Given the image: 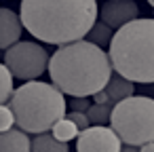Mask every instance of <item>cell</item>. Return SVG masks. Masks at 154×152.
<instances>
[{"instance_id":"cell-22","label":"cell","mask_w":154,"mask_h":152,"mask_svg":"<svg viewBox=\"0 0 154 152\" xmlns=\"http://www.w3.org/2000/svg\"><path fill=\"white\" fill-rule=\"evenodd\" d=\"M120 152H139V148H137V146H127V144H125Z\"/></svg>"},{"instance_id":"cell-1","label":"cell","mask_w":154,"mask_h":152,"mask_svg":"<svg viewBox=\"0 0 154 152\" xmlns=\"http://www.w3.org/2000/svg\"><path fill=\"white\" fill-rule=\"evenodd\" d=\"M19 17L23 28L47 45H72L85 40L97 23L93 0H23Z\"/></svg>"},{"instance_id":"cell-11","label":"cell","mask_w":154,"mask_h":152,"mask_svg":"<svg viewBox=\"0 0 154 152\" xmlns=\"http://www.w3.org/2000/svg\"><path fill=\"white\" fill-rule=\"evenodd\" d=\"M106 91H108V95H110V101L120 104V101L133 97L135 87H133V82H131L129 78L120 76L118 72H114L112 78H110V82H108V87H106Z\"/></svg>"},{"instance_id":"cell-3","label":"cell","mask_w":154,"mask_h":152,"mask_svg":"<svg viewBox=\"0 0 154 152\" xmlns=\"http://www.w3.org/2000/svg\"><path fill=\"white\" fill-rule=\"evenodd\" d=\"M108 55L114 72L131 82H154V19H135L114 32Z\"/></svg>"},{"instance_id":"cell-21","label":"cell","mask_w":154,"mask_h":152,"mask_svg":"<svg viewBox=\"0 0 154 152\" xmlns=\"http://www.w3.org/2000/svg\"><path fill=\"white\" fill-rule=\"evenodd\" d=\"M139 152H154V141H152V144H143V146H139Z\"/></svg>"},{"instance_id":"cell-8","label":"cell","mask_w":154,"mask_h":152,"mask_svg":"<svg viewBox=\"0 0 154 152\" xmlns=\"http://www.w3.org/2000/svg\"><path fill=\"white\" fill-rule=\"evenodd\" d=\"M139 15V7L131 0H112V2H106L99 11L101 23H106L112 30H120L122 26L135 21Z\"/></svg>"},{"instance_id":"cell-15","label":"cell","mask_w":154,"mask_h":152,"mask_svg":"<svg viewBox=\"0 0 154 152\" xmlns=\"http://www.w3.org/2000/svg\"><path fill=\"white\" fill-rule=\"evenodd\" d=\"M53 135L59 139V141H70V139H74V137H78L80 135V129L70 120V118H61L55 127H53Z\"/></svg>"},{"instance_id":"cell-17","label":"cell","mask_w":154,"mask_h":152,"mask_svg":"<svg viewBox=\"0 0 154 152\" xmlns=\"http://www.w3.org/2000/svg\"><path fill=\"white\" fill-rule=\"evenodd\" d=\"M0 127H2V133L5 131H11L13 129V123H17L15 120V114H13V110H11V106L9 104H2V108H0Z\"/></svg>"},{"instance_id":"cell-7","label":"cell","mask_w":154,"mask_h":152,"mask_svg":"<svg viewBox=\"0 0 154 152\" xmlns=\"http://www.w3.org/2000/svg\"><path fill=\"white\" fill-rule=\"evenodd\" d=\"M76 150L78 152H120L122 141L112 127L91 125L89 129L80 131L76 139Z\"/></svg>"},{"instance_id":"cell-19","label":"cell","mask_w":154,"mask_h":152,"mask_svg":"<svg viewBox=\"0 0 154 152\" xmlns=\"http://www.w3.org/2000/svg\"><path fill=\"white\" fill-rule=\"evenodd\" d=\"M68 106L72 108V112H89V108H91L93 104H89L87 97H72V99L68 101Z\"/></svg>"},{"instance_id":"cell-10","label":"cell","mask_w":154,"mask_h":152,"mask_svg":"<svg viewBox=\"0 0 154 152\" xmlns=\"http://www.w3.org/2000/svg\"><path fill=\"white\" fill-rule=\"evenodd\" d=\"M0 152H32V141L26 131L11 129L0 135Z\"/></svg>"},{"instance_id":"cell-4","label":"cell","mask_w":154,"mask_h":152,"mask_svg":"<svg viewBox=\"0 0 154 152\" xmlns=\"http://www.w3.org/2000/svg\"><path fill=\"white\" fill-rule=\"evenodd\" d=\"M15 125L26 133H49L61 118H66V97L63 93L49 82L30 80L15 89L9 101Z\"/></svg>"},{"instance_id":"cell-6","label":"cell","mask_w":154,"mask_h":152,"mask_svg":"<svg viewBox=\"0 0 154 152\" xmlns=\"http://www.w3.org/2000/svg\"><path fill=\"white\" fill-rule=\"evenodd\" d=\"M49 61L51 57L47 55V51L40 45L28 42V40L17 42L9 51H5V66L13 72L15 78L28 80V82L45 74L49 70Z\"/></svg>"},{"instance_id":"cell-2","label":"cell","mask_w":154,"mask_h":152,"mask_svg":"<svg viewBox=\"0 0 154 152\" xmlns=\"http://www.w3.org/2000/svg\"><path fill=\"white\" fill-rule=\"evenodd\" d=\"M110 55L89 40L59 47L49 61L53 85L72 97H89L103 91L112 78Z\"/></svg>"},{"instance_id":"cell-18","label":"cell","mask_w":154,"mask_h":152,"mask_svg":"<svg viewBox=\"0 0 154 152\" xmlns=\"http://www.w3.org/2000/svg\"><path fill=\"white\" fill-rule=\"evenodd\" d=\"M66 118H70L80 131H85V129H89L91 127V120H89V116H87V112H68L66 114Z\"/></svg>"},{"instance_id":"cell-9","label":"cell","mask_w":154,"mask_h":152,"mask_svg":"<svg viewBox=\"0 0 154 152\" xmlns=\"http://www.w3.org/2000/svg\"><path fill=\"white\" fill-rule=\"evenodd\" d=\"M21 28L23 21L17 13H13L11 9L0 11V47H2V51H9L13 45L19 42Z\"/></svg>"},{"instance_id":"cell-14","label":"cell","mask_w":154,"mask_h":152,"mask_svg":"<svg viewBox=\"0 0 154 152\" xmlns=\"http://www.w3.org/2000/svg\"><path fill=\"white\" fill-rule=\"evenodd\" d=\"M112 110H114V101L110 104H93L87 112L91 125H99V127H106V123H110L112 118Z\"/></svg>"},{"instance_id":"cell-12","label":"cell","mask_w":154,"mask_h":152,"mask_svg":"<svg viewBox=\"0 0 154 152\" xmlns=\"http://www.w3.org/2000/svg\"><path fill=\"white\" fill-rule=\"evenodd\" d=\"M32 152H70L66 141H59L55 135L38 133L32 137Z\"/></svg>"},{"instance_id":"cell-13","label":"cell","mask_w":154,"mask_h":152,"mask_svg":"<svg viewBox=\"0 0 154 152\" xmlns=\"http://www.w3.org/2000/svg\"><path fill=\"white\" fill-rule=\"evenodd\" d=\"M112 38H114V32H112V28H108L106 23L97 21V23L93 26V30L87 34V38H85V40H89V42L97 45L99 49H103V47H108V45L112 42Z\"/></svg>"},{"instance_id":"cell-16","label":"cell","mask_w":154,"mask_h":152,"mask_svg":"<svg viewBox=\"0 0 154 152\" xmlns=\"http://www.w3.org/2000/svg\"><path fill=\"white\" fill-rule=\"evenodd\" d=\"M0 78H2V89H0V99H2V104H9L11 97H13V72L7 68V66H0Z\"/></svg>"},{"instance_id":"cell-20","label":"cell","mask_w":154,"mask_h":152,"mask_svg":"<svg viewBox=\"0 0 154 152\" xmlns=\"http://www.w3.org/2000/svg\"><path fill=\"white\" fill-rule=\"evenodd\" d=\"M93 104H110V95H108V91L103 89V91L95 93V95H93Z\"/></svg>"},{"instance_id":"cell-23","label":"cell","mask_w":154,"mask_h":152,"mask_svg":"<svg viewBox=\"0 0 154 152\" xmlns=\"http://www.w3.org/2000/svg\"><path fill=\"white\" fill-rule=\"evenodd\" d=\"M148 5H150V7H152V9H154V0H148Z\"/></svg>"},{"instance_id":"cell-5","label":"cell","mask_w":154,"mask_h":152,"mask_svg":"<svg viewBox=\"0 0 154 152\" xmlns=\"http://www.w3.org/2000/svg\"><path fill=\"white\" fill-rule=\"evenodd\" d=\"M110 127L116 131L122 144L143 146L154 141V99L146 95H133L114 106Z\"/></svg>"}]
</instances>
